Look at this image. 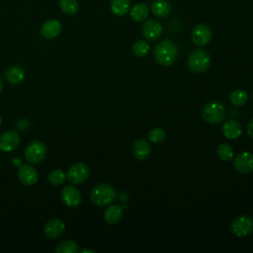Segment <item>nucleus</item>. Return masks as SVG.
<instances>
[{
	"instance_id": "obj_7",
	"label": "nucleus",
	"mask_w": 253,
	"mask_h": 253,
	"mask_svg": "<svg viewBox=\"0 0 253 253\" xmlns=\"http://www.w3.org/2000/svg\"><path fill=\"white\" fill-rule=\"evenodd\" d=\"M90 170L85 163L79 162L75 163L68 169L66 178L68 182L74 185H79L84 183L89 178Z\"/></svg>"
},
{
	"instance_id": "obj_30",
	"label": "nucleus",
	"mask_w": 253,
	"mask_h": 253,
	"mask_svg": "<svg viewBox=\"0 0 253 253\" xmlns=\"http://www.w3.org/2000/svg\"><path fill=\"white\" fill-rule=\"evenodd\" d=\"M247 132L250 135V137L253 139V118L250 119L247 124Z\"/></svg>"
},
{
	"instance_id": "obj_17",
	"label": "nucleus",
	"mask_w": 253,
	"mask_h": 253,
	"mask_svg": "<svg viewBox=\"0 0 253 253\" xmlns=\"http://www.w3.org/2000/svg\"><path fill=\"white\" fill-rule=\"evenodd\" d=\"M222 133L228 139H237L242 134V127L237 121L229 119L222 125Z\"/></svg>"
},
{
	"instance_id": "obj_28",
	"label": "nucleus",
	"mask_w": 253,
	"mask_h": 253,
	"mask_svg": "<svg viewBox=\"0 0 253 253\" xmlns=\"http://www.w3.org/2000/svg\"><path fill=\"white\" fill-rule=\"evenodd\" d=\"M147 138L153 143H161L166 138V132L160 127H154L148 131Z\"/></svg>"
},
{
	"instance_id": "obj_9",
	"label": "nucleus",
	"mask_w": 253,
	"mask_h": 253,
	"mask_svg": "<svg viewBox=\"0 0 253 253\" xmlns=\"http://www.w3.org/2000/svg\"><path fill=\"white\" fill-rule=\"evenodd\" d=\"M233 166L241 174H248L253 172V153L244 151L235 156Z\"/></svg>"
},
{
	"instance_id": "obj_32",
	"label": "nucleus",
	"mask_w": 253,
	"mask_h": 253,
	"mask_svg": "<svg viewBox=\"0 0 253 253\" xmlns=\"http://www.w3.org/2000/svg\"><path fill=\"white\" fill-rule=\"evenodd\" d=\"M2 87H3V83H2V80H1V78H0V92L2 91Z\"/></svg>"
},
{
	"instance_id": "obj_1",
	"label": "nucleus",
	"mask_w": 253,
	"mask_h": 253,
	"mask_svg": "<svg viewBox=\"0 0 253 253\" xmlns=\"http://www.w3.org/2000/svg\"><path fill=\"white\" fill-rule=\"evenodd\" d=\"M154 59L155 61L162 66H170L172 65L178 55V47L175 42L169 39L162 40L159 42L154 48Z\"/></svg>"
},
{
	"instance_id": "obj_8",
	"label": "nucleus",
	"mask_w": 253,
	"mask_h": 253,
	"mask_svg": "<svg viewBox=\"0 0 253 253\" xmlns=\"http://www.w3.org/2000/svg\"><path fill=\"white\" fill-rule=\"evenodd\" d=\"M211 37L212 33L211 28L203 23L196 25L191 33V40L198 46L207 45L211 42Z\"/></svg>"
},
{
	"instance_id": "obj_12",
	"label": "nucleus",
	"mask_w": 253,
	"mask_h": 253,
	"mask_svg": "<svg viewBox=\"0 0 253 253\" xmlns=\"http://www.w3.org/2000/svg\"><path fill=\"white\" fill-rule=\"evenodd\" d=\"M18 178L22 184L33 186L38 181V172L36 168L30 164H23L18 169Z\"/></svg>"
},
{
	"instance_id": "obj_11",
	"label": "nucleus",
	"mask_w": 253,
	"mask_h": 253,
	"mask_svg": "<svg viewBox=\"0 0 253 253\" xmlns=\"http://www.w3.org/2000/svg\"><path fill=\"white\" fill-rule=\"evenodd\" d=\"M142 36L148 41L157 40L162 34V26L161 24L154 19L145 20L142 28H141Z\"/></svg>"
},
{
	"instance_id": "obj_2",
	"label": "nucleus",
	"mask_w": 253,
	"mask_h": 253,
	"mask_svg": "<svg viewBox=\"0 0 253 253\" xmlns=\"http://www.w3.org/2000/svg\"><path fill=\"white\" fill-rule=\"evenodd\" d=\"M117 199L115 188L108 183H100L94 186L90 192L91 202L98 207L109 206Z\"/></svg>"
},
{
	"instance_id": "obj_4",
	"label": "nucleus",
	"mask_w": 253,
	"mask_h": 253,
	"mask_svg": "<svg viewBox=\"0 0 253 253\" xmlns=\"http://www.w3.org/2000/svg\"><path fill=\"white\" fill-rule=\"evenodd\" d=\"M187 64L190 71L194 73H203L207 71L211 65V56L206 50L198 48L189 54Z\"/></svg>"
},
{
	"instance_id": "obj_25",
	"label": "nucleus",
	"mask_w": 253,
	"mask_h": 253,
	"mask_svg": "<svg viewBox=\"0 0 253 253\" xmlns=\"http://www.w3.org/2000/svg\"><path fill=\"white\" fill-rule=\"evenodd\" d=\"M56 253H77L79 252L78 244L73 240L61 241L55 248Z\"/></svg>"
},
{
	"instance_id": "obj_20",
	"label": "nucleus",
	"mask_w": 253,
	"mask_h": 253,
	"mask_svg": "<svg viewBox=\"0 0 253 253\" xmlns=\"http://www.w3.org/2000/svg\"><path fill=\"white\" fill-rule=\"evenodd\" d=\"M25 77V71L20 65H12L5 71V79L8 83L15 85L20 83Z\"/></svg>"
},
{
	"instance_id": "obj_15",
	"label": "nucleus",
	"mask_w": 253,
	"mask_h": 253,
	"mask_svg": "<svg viewBox=\"0 0 253 253\" xmlns=\"http://www.w3.org/2000/svg\"><path fill=\"white\" fill-rule=\"evenodd\" d=\"M65 229L64 222L59 218H53L47 221L43 227L44 235L49 239H55L59 237Z\"/></svg>"
},
{
	"instance_id": "obj_16",
	"label": "nucleus",
	"mask_w": 253,
	"mask_h": 253,
	"mask_svg": "<svg viewBox=\"0 0 253 253\" xmlns=\"http://www.w3.org/2000/svg\"><path fill=\"white\" fill-rule=\"evenodd\" d=\"M61 32V24L55 19H49L45 21L41 28V35L47 40L56 38Z\"/></svg>"
},
{
	"instance_id": "obj_14",
	"label": "nucleus",
	"mask_w": 253,
	"mask_h": 253,
	"mask_svg": "<svg viewBox=\"0 0 253 253\" xmlns=\"http://www.w3.org/2000/svg\"><path fill=\"white\" fill-rule=\"evenodd\" d=\"M132 154L133 156L140 161L146 160L151 152V147L149 142L144 138H136L132 143Z\"/></svg>"
},
{
	"instance_id": "obj_18",
	"label": "nucleus",
	"mask_w": 253,
	"mask_h": 253,
	"mask_svg": "<svg viewBox=\"0 0 253 253\" xmlns=\"http://www.w3.org/2000/svg\"><path fill=\"white\" fill-rule=\"evenodd\" d=\"M124 211L120 205H111L104 211V219L109 224H117L123 218Z\"/></svg>"
},
{
	"instance_id": "obj_5",
	"label": "nucleus",
	"mask_w": 253,
	"mask_h": 253,
	"mask_svg": "<svg viewBox=\"0 0 253 253\" xmlns=\"http://www.w3.org/2000/svg\"><path fill=\"white\" fill-rule=\"evenodd\" d=\"M230 231L236 237H245L253 233V218L247 214L235 217L230 223Z\"/></svg>"
},
{
	"instance_id": "obj_26",
	"label": "nucleus",
	"mask_w": 253,
	"mask_h": 253,
	"mask_svg": "<svg viewBox=\"0 0 253 253\" xmlns=\"http://www.w3.org/2000/svg\"><path fill=\"white\" fill-rule=\"evenodd\" d=\"M58 5L61 11L68 15H73L77 13L79 9V4L77 0H59Z\"/></svg>"
},
{
	"instance_id": "obj_19",
	"label": "nucleus",
	"mask_w": 253,
	"mask_h": 253,
	"mask_svg": "<svg viewBox=\"0 0 253 253\" xmlns=\"http://www.w3.org/2000/svg\"><path fill=\"white\" fill-rule=\"evenodd\" d=\"M151 12L158 18H165L171 12V4L168 0H154L150 5Z\"/></svg>"
},
{
	"instance_id": "obj_10",
	"label": "nucleus",
	"mask_w": 253,
	"mask_h": 253,
	"mask_svg": "<svg viewBox=\"0 0 253 253\" xmlns=\"http://www.w3.org/2000/svg\"><path fill=\"white\" fill-rule=\"evenodd\" d=\"M20 142L19 133L14 129L4 131L0 135V149L4 152H10L17 148Z\"/></svg>"
},
{
	"instance_id": "obj_22",
	"label": "nucleus",
	"mask_w": 253,
	"mask_h": 253,
	"mask_svg": "<svg viewBox=\"0 0 253 253\" xmlns=\"http://www.w3.org/2000/svg\"><path fill=\"white\" fill-rule=\"evenodd\" d=\"M110 9L116 16L122 17L129 12L130 1L129 0H112L110 3Z\"/></svg>"
},
{
	"instance_id": "obj_31",
	"label": "nucleus",
	"mask_w": 253,
	"mask_h": 253,
	"mask_svg": "<svg viewBox=\"0 0 253 253\" xmlns=\"http://www.w3.org/2000/svg\"><path fill=\"white\" fill-rule=\"evenodd\" d=\"M81 252H82V253H86V252H90V253H95V250H93V249H88V248H86V249H83V250H81Z\"/></svg>"
},
{
	"instance_id": "obj_3",
	"label": "nucleus",
	"mask_w": 253,
	"mask_h": 253,
	"mask_svg": "<svg viewBox=\"0 0 253 253\" xmlns=\"http://www.w3.org/2000/svg\"><path fill=\"white\" fill-rule=\"evenodd\" d=\"M202 118L211 125H216L224 121L226 116L225 107L217 101L206 103L201 110Z\"/></svg>"
},
{
	"instance_id": "obj_33",
	"label": "nucleus",
	"mask_w": 253,
	"mask_h": 253,
	"mask_svg": "<svg viewBox=\"0 0 253 253\" xmlns=\"http://www.w3.org/2000/svg\"><path fill=\"white\" fill-rule=\"evenodd\" d=\"M0 125H1V118H0Z\"/></svg>"
},
{
	"instance_id": "obj_21",
	"label": "nucleus",
	"mask_w": 253,
	"mask_h": 253,
	"mask_svg": "<svg viewBox=\"0 0 253 253\" xmlns=\"http://www.w3.org/2000/svg\"><path fill=\"white\" fill-rule=\"evenodd\" d=\"M129 14L135 22H144L149 15V9L144 3H136L130 8Z\"/></svg>"
},
{
	"instance_id": "obj_13",
	"label": "nucleus",
	"mask_w": 253,
	"mask_h": 253,
	"mask_svg": "<svg viewBox=\"0 0 253 253\" xmlns=\"http://www.w3.org/2000/svg\"><path fill=\"white\" fill-rule=\"evenodd\" d=\"M61 198L68 208H77L82 201L80 192L73 186H65L61 191Z\"/></svg>"
},
{
	"instance_id": "obj_6",
	"label": "nucleus",
	"mask_w": 253,
	"mask_h": 253,
	"mask_svg": "<svg viewBox=\"0 0 253 253\" xmlns=\"http://www.w3.org/2000/svg\"><path fill=\"white\" fill-rule=\"evenodd\" d=\"M25 158L32 164L42 162L46 155V146L40 140L30 142L25 148Z\"/></svg>"
},
{
	"instance_id": "obj_29",
	"label": "nucleus",
	"mask_w": 253,
	"mask_h": 253,
	"mask_svg": "<svg viewBox=\"0 0 253 253\" xmlns=\"http://www.w3.org/2000/svg\"><path fill=\"white\" fill-rule=\"evenodd\" d=\"M65 178H66V174L60 169H54L51 172H49V174L47 175L48 182L54 186L63 184V182L65 181Z\"/></svg>"
},
{
	"instance_id": "obj_27",
	"label": "nucleus",
	"mask_w": 253,
	"mask_h": 253,
	"mask_svg": "<svg viewBox=\"0 0 253 253\" xmlns=\"http://www.w3.org/2000/svg\"><path fill=\"white\" fill-rule=\"evenodd\" d=\"M131 50L136 57H144L149 51V44L146 42V41L138 40L132 44Z\"/></svg>"
},
{
	"instance_id": "obj_34",
	"label": "nucleus",
	"mask_w": 253,
	"mask_h": 253,
	"mask_svg": "<svg viewBox=\"0 0 253 253\" xmlns=\"http://www.w3.org/2000/svg\"><path fill=\"white\" fill-rule=\"evenodd\" d=\"M252 96H253V93H252Z\"/></svg>"
},
{
	"instance_id": "obj_23",
	"label": "nucleus",
	"mask_w": 253,
	"mask_h": 253,
	"mask_svg": "<svg viewBox=\"0 0 253 253\" xmlns=\"http://www.w3.org/2000/svg\"><path fill=\"white\" fill-rule=\"evenodd\" d=\"M230 103L235 107H242L248 101L247 93L242 89H235L229 96Z\"/></svg>"
},
{
	"instance_id": "obj_24",
	"label": "nucleus",
	"mask_w": 253,
	"mask_h": 253,
	"mask_svg": "<svg viewBox=\"0 0 253 253\" xmlns=\"http://www.w3.org/2000/svg\"><path fill=\"white\" fill-rule=\"evenodd\" d=\"M216 154L220 160L228 162L233 158V147L226 142L220 143L216 148Z\"/></svg>"
}]
</instances>
